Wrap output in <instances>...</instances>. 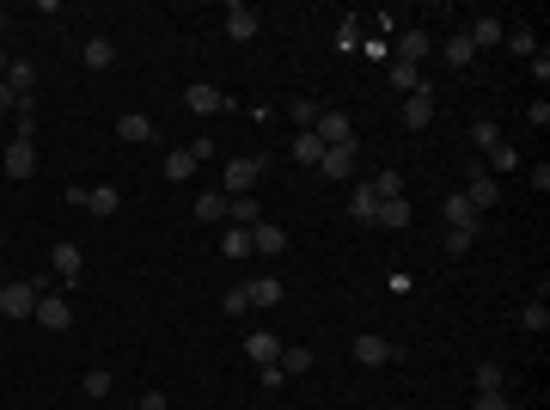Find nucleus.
Listing matches in <instances>:
<instances>
[{"label":"nucleus","instance_id":"1","mask_svg":"<svg viewBox=\"0 0 550 410\" xmlns=\"http://www.w3.org/2000/svg\"><path fill=\"white\" fill-rule=\"evenodd\" d=\"M43 282H0V318H31Z\"/></svg>","mask_w":550,"mask_h":410},{"label":"nucleus","instance_id":"2","mask_svg":"<svg viewBox=\"0 0 550 410\" xmlns=\"http://www.w3.org/2000/svg\"><path fill=\"white\" fill-rule=\"evenodd\" d=\"M391 49H398V62H410V68H422V62H428V49H434V37L422 31V25H398V37H391Z\"/></svg>","mask_w":550,"mask_h":410},{"label":"nucleus","instance_id":"3","mask_svg":"<svg viewBox=\"0 0 550 410\" xmlns=\"http://www.w3.org/2000/svg\"><path fill=\"white\" fill-rule=\"evenodd\" d=\"M257 178H263V160H233V166L220 171V196H251Z\"/></svg>","mask_w":550,"mask_h":410},{"label":"nucleus","instance_id":"4","mask_svg":"<svg viewBox=\"0 0 550 410\" xmlns=\"http://www.w3.org/2000/svg\"><path fill=\"white\" fill-rule=\"evenodd\" d=\"M312 135L324 141V147H355V123H348L343 110H318V123H312Z\"/></svg>","mask_w":550,"mask_h":410},{"label":"nucleus","instance_id":"5","mask_svg":"<svg viewBox=\"0 0 550 410\" xmlns=\"http://www.w3.org/2000/svg\"><path fill=\"white\" fill-rule=\"evenodd\" d=\"M31 318L43 325V331H68V325H73V307L62 301V294H49V288H43V294H37V312H31Z\"/></svg>","mask_w":550,"mask_h":410},{"label":"nucleus","instance_id":"6","mask_svg":"<svg viewBox=\"0 0 550 410\" xmlns=\"http://www.w3.org/2000/svg\"><path fill=\"white\" fill-rule=\"evenodd\" d=\"M0 171H6L13 184H25V178L37 171V141H13V147L0 153Z\"/></svg>","mask_w":550,"mask_h":410},{"label":"nucleus","instance_id":"7","mask_svg":"<svg viewBox=\"0 0 550 410\" xmlns=\"http://www.w3.org/2000/svg\"><path fill=\"white\" fill-rule=\"evenodd\" d=\"M459 196H465V203H471V208H477V214H489V208H495V203H502V184H495V178H489V171H471V184H465V190H459Z\"/></svg>","mask_w":550,"mask_h":410},{"label":"nucleus","instance_id":"8","mask_svg":"<svg viewBox=\"0 0 550 410\" xmlns=\"http://www.w3.org/2000/svg\"><path fill=\"white\" fill-rule=\"evenodd\" d=\"M398 123H404V129H428V123H434V92L416 86L410 99H404V110H398Z\"/></svg>","mask_w":550,"mask_h":410},{"label":"nucleus","instance_id":"9","mask_svg":"<svg viewBox=\"0 0 550 410\" xmlns=\"http://www.w3.org/2000/svg\"><path fill=\"white\" fill-rule=\"evenodd\" d=\"M116 135L129 141V147H153V141H159V123L141 117V110H129V117H116Z\"/></svg>","mask_w":550,"mask_h":410},{"label":"nucleus","instance_id":"10","mask_svg":"<svg viewBox=\"0 0 550 410\" xmlns=\"http://www.w3.org/2000/svg\"><path fill=\"white\" fill-rule=\"evenodd\" d=\"M184 104H190L196 117H220V110H233V99H227L220 86H202V80H196V86L184 92Z\"/></svg>","mask_w":550,"mask_h":410},{"label":"nucleus","instance_id":"11","mask_svg":"<svg viewBox=\"0 0 550 410\" xmlns=\"http://www.w3.org/2000/svg\"><path fill=\"white\" fill-rule=\"evenodd\" d=\"M355 362H361V368H385V362H398V343H385V337L367 331V337H355Z\"/></svg>","mask_w":550,"mask_h":410},{"label":"nucleus","instance_id":"12","mask_svg":"<svg viewBox=\"0 0 550 410\" xmlns=\"http://www.w3.org/2000/svg\"><path fill=\"white\" fill-rule=\"evenodd\" d=\"M416 221V208H410V196H385V203L374 208V227H391V233H404Z\"/></svg>","mask_w":550,"mask_h":410},{"label":"nucleus","instance_id":"13","mask_svg":"<svg viewBox=\"0 0 550 410\" xmlns=\"http://www.w3.org/2000/svg\"><path fill=\"white\" fill-rule=\"evenodd\" d=\"M49 270L62 275V282H80V275H86V257H80V245H73V240H62L56 251H49Z\"/></svg>","mask_w":550,"mask_h":410},{"label":"nucleus","instance_id":"14","mask_svg":"<svg viewBox=\"0 0 550 410\" xmlns=\"http://www.w3.org/2000/svg\"><path fill=\"white\" fill-rule=\"evenodd\" d=\"M257 31H263L257 6H227V37H233V43H251Z\"/></svg>","mask_w":550,"mask_h":410},{"label":"nucleus","instance_id":"15","mask_svg":"<svg viewBox=\"0 0 550 410\" xmlns=\"http://www.w3.org/2000/svg\"><path fill=\"white\" fill-rule=\"evenodd\" d=\"M441 221H447V227H459V233H477V227H483V214L465 203V196H447V203H441Z\"/></svg>","mask_w":550,"mask_h":410},{"label":"nucleus","instance_id":"16","mask_svg":"<svg viewBox=\"0 0 550 410\" xmlns=\"http://www.w3.org/2000/svg\"><path fill=\"white\" fill-rule=\"evenodd\" d=\"M251 251H257V257H281V251H288V233H281L275 221H257V227H251Z\"/></svg>","mask_w":550,"mask_h":410},{"label":"nucleus","instance_id":"17","mask_svg":"<svg viewBox=\"0 0 550 410\" xmlns=\"http://www.w3.org/2000/svg\"><path fill=\"white\" fill-rule=\"evenodd\" d=\"M239 288H245L251 307H281V282H275V275H251V282H239Z\"/></svg>","mask_w":550,"mask_h":410},{"label":"nucleus","instance_id":"18","mask_svg":"<svg viewBox=\"0 0 550 410\" xmlns=\"http://www.w3.org/2000/svg\"><path fill=\"white\" fill-rule=\"evenodd\" d=\"M355 153H361V147H324V160H318V171H324V178H337V184H343L348 171H355Z\"/></svg>","mask_w":550,"mask_h":410},{"label":"nucleus","instance_id":"19","mask_svg":"<svg viewBox=\"0 0 550 410\" xmlns=\"http://www.w3.org/2000/svg\"><path fill=\"white\" fill-rule=\"evenodd\" d=\"M465 37H471V49H489V43H502V37H508V25H502V19H471Z\"/></svg>","mask_w":550,"mask_h":410},{"label":"nucleus","instance_id":"20","mask_svg":"<svg viewBox=\"0 0 550 410\" xmlns=\"http://www.w3.org/2000/svg\"><path fill=\"white\" fill-rule=\"evenodd\" d=\"M275 368H281V374H312V349H300V343H281V355H275Z\"/></svg>","mask_w":550,"mask_h":410},{"label":"nucleus","instance_id":"21","mask_svg":"<svg viewBox=\"0 0 550 410\" xmlns=\"http://www.w3.org/2000/svg\"><path fill=\"white\" fill-rule=\"evenodd\" d=\"M441 56H447V68H471V62H477V49H471V37H465V31H452L447 43H441Z\"/></svg>","mask_w":550,"mask_h":410},{"label":"nucleus","instance_id":"22","mask_svg":"<svg viewBox=\"0 0 550 410\" xmlns=\"http://www.w3.org/2000/svg\"><path fill=\"white\" fill-rule=\"evenodd\" d=\"M6 86H13L19 99H31L37 92V62H6Z\"/></svg>","mask_w":550,"mask_h":410},{"label":"nucleus","instance_id":"23","mask_svg":"<svg viewBox=\"0 0 550 410\" xmlns=\"http://www.w3.org/2000/svg\"><path fill=\"white\" fill-rule=\"evenodd\" d=\"M227 221H233V227H257V221H263L257 196H227Z\"/></svg>","mask_w":550,"mask_h":410},{"label":"nucleus","instance_id":"24","mask_svg":"<svg viewBox=\"0 0 550 410\" xmlns=\"http://www.w3.org/2000/svg\"><path fill=\"white\" fill-rule=\"evenodd\" d=\"M245 355L263 368V362H275V355H281V337H270V331H251V337H245Z\"/></svg>","mask_w":550,"mask_h":410},{"label":"nucleus","instance_id":"25","mask_svg":"<svg viewBox=\"0 0 550 410\" xmlns=\"http://www.w3.org/2000/svg\"><path fill=\"white\" fill-rule=\"evenodd\" d=\"M166 178H172V184H190V178H196V160H190V147H172V153H166Z\"/></svg>","mask_w":550,"mask_h":410},{"label":"nucleus","instance_id":"26","mask_svg":"<svg viewBox=\"0 0 550 410\" xmlns=\"http://www.w3.org/2000/svg\"><path fill=\"white\" fill-rule=\"evenodd\" d=\"M86 208H92V214H116V208H123V190H116V184H99V190H86Z\"/></svg>","mask_w":550,"mask_h":410},{"label":"nucleus","instance_id":"27","mask_svg":"<svg viewBox=\"0 0 550 410\" xmlns=\"http://www.w3.org/2000/svg\"><path fill=\"white\" fill-rule=\"evenodd\" d=\"M374 208H379V196H374V190H367V184H361V190L348 196V221H361V227H374Z\"/></svg>","mask_w":550,"mask_h":410},{"label":"nucleus","instance_id":"28","mask_svg":"<svg viewBox=\"0 0 550 410\" xmlns=\"http://www.w3.org/2000/svg\"><path fill=\"white\" fill-rule=\"evenodd\" d=\"M520 331H532V337H545V331H550V307H545V294H538L532 307L520 312Z\"/></svg>","mask_w":550,"mask_h":410},{"label":"nucleus","instance_id":"29","mask_svg":"<svg viewBox=\"0 0 550 410\" xmlns=\"http://www.w3.org/2000/svg\"><path fill=\"white\" fill-rule=\"evenodd\" d=\"M385 74H391V92H404V99H410L416 86H422V68H410V62H391Z\"/></svg>","mask_w":550,"mask_h":410},{"label":"nucleus","instance_id":"30","mask_svg":"<svg viewBox=\"0 0 550 410\" xmlns=\"http://www.w3.org/2000/svg\"><path fill=\"white\" fill-rule=\"evenodd\" d=\"M477 392H508V368L502 362H477Z\"/></svg>","mask_w":550,"mask_h":410},{"label":"nucleus","instance_id":"31","mask_svg":"<svg viewBox=\"0 0 550 410\" xmlns=\"http://www.w3.org/2000/svg\"><path fill=\"white\" fill-rule=\"evenodd\" d=\"M110 62H116V43H110V37H92V43H86V68H110Z\"/></svg>","mask_w":550,"mask_h":410},{"label":"nucleus","instance_id":"32","mask_svg":"<svg viewBox=\"0 0 550 410\" xmlns=\"http://www.w3.org/2000/svg\"><path fill=\"white\" fill-rule=\"evenodd\" d=\"M294 160H300V166H318V160H324V141L312 135V129H306V135H294Z\"/></svg>","mask_w":550,"mask_h":410},{"label":"nucleus","instance_id":"33","mask_svg":"<svg viewBox=\"0 0 550 410\" xmlns=\"http://www.w3.org/2000/svg\"><path fill=\"white\" fill-rule=\"evenodd\" d=\"M220 257H251V227H227V240H220Z\"/></svg>","mask_w":550,"mask_h":410},{"label":"nucleus","instance_id":"34","mask_svg":"<svg viewBox=\"0 0 550 410\" xmlns=\"http://www.w3.org/2000/svg\"><path fill=\"white\" fill-rule=\"evenodd\" d=\"M196 221H227V196H220V190L196 196Z\"/></svg>","mask_w":550,"mask_h":410},{"label":"nucleus","instance_id":"35","mask_svg":"<svg viewBox=\"0 0 550 410\" xmlns=\"http://www.w3.org/2000/svg\"><path fill=\"white\" fill-rule=\"evenodd\" d=\"M471 141H477L483 153H489V147H502V129H495V117H477V123H471Z\"/></svg>","mask_w":550,"mask_h":410},{"label":"nucleus","instance_id":"36","mask_svg":"<svg viewBox=\"0 0 550 410\" xmlns=\"http://www.w3.org/2000/svg\"><path fill=\"white\" fill-rule=\"evenodd\" d=\"M367 190H374L379 203H385V196H404V171H379V178L367 184Z\"/></svg>","mask_w":550,"mask_h":410},{"label":"nucleus","instance_id":"37","mask_svg":"<svg viewBox=\"0 0 550 410\" xmlns=\"http://www.w3.org/2000/svg\"><path fill=\"white\" fill-rule=\"evenodd\" d=\"M514 166H520V153L508 147V141H502V147H489V166H483V171L495 178V171H514Z\"/></svg>","mask_w":550,"mask_h":410},{"label":"nucleus","instance_id":"38","mask_svg":"<svg viewBox=\"0 0 550 410\" xmlns=\"http://www.w3.org/2000/svg\"><path fill=\"white\" fill-rule=\"evenodd\" d=\"M288 117H294V129L306 135L312 123H318V104H312V99H294V104H288Z\"/></svg>","mask_w":550,"mask_h":410},{"label":"nucleus","instance_id":"39","mask_svg":"<svg viewBox=\"0 0 550 410\" xmlns=\"http://www.w3.org/2000/svg\"><path fill=\"white\" fill-rule=\"evenodd\" d=\"M508 43H514V56H526V62L538 56V37H532V25H514V31H508Z\"/></svg>","mask_w":550,"mask_h":410},{"label":"nucleus","instance_id":"40","mask_svg":"<svg viewBox=\"0 0 550 410\" xmlns=\"http://www.w3.org/2000/svg\"><path fill=\"white\" fill-rule=\"evenodd\" d=\"M355 43H361V19H343V25H337V49H355Z\"/></svg>","mask_w":550,"mask_h":410},{"label":"nucleus","instance_id":"41","mask_svg":"<svg viewBox=\"0 0 550 410\" xmlns=\"http://www.w3.org/2000/svg\"><path fill=\"white\" fill-rule=\"evenodd\" d=\"M477 245V233H459V227H447V257H465Z\"/></svg>","mask_w":550,"mask_h":410},{"label":"nucleus","instance_id":"42","mask_svg":"<svg viewBox=\"0 0 550 410\" xmlns=\"http://www.w3.org/2000/svg\"><path fill=\"white\" fill-rule=\"evenodd\" d=\"M86 398H110V374H104V368L86 374Z\"/></svg>","mask_w":550,"mask_h":410},{"label":"nucleus","instance_id":"43","mask_svg":"<svg viewBox=\"0 0 550 410\" xmlns=\"http://www.w3.org/2000/svg\"><path fill=\"white\" fill-rule=\"evenodd\" d=\"M471 410H514V405H508V392H477V405H471Z\"/></svg>","mask_w":550,"mask_h":410},{"label":"nucleus","instance_id":"44","mask_svg":"<svg viewBox=\"0 0 550 410\" xmlns=\"http://www.w3.org/2000/svg\"><path fill=\"white\" fill-rule=\"evenodd\" d=\"M227 312H239V318L251 312V301H245V288H227Z\"/></svg>","mask_w":550,"mask_h":410},{"label":"nucleus","instance_id":"45","mask_svg":"<svg viewBox=\"0 0 550 410\" xmlns=\"http://www.w3.org/2000/svg\"><path fill=\"white\" fill-rule=\"evenodd\" d=\"M257 379H263V386H270V392H275V386H281V379H288V374H281L275 362H263V368H257Z\"/></svg>","mask_w":550,"mask_h":410},{"label":"nucleus","instance_id":"46","mask_svg":"<svg viewBox=\"0 0 550 410\" xmlns=\"http://www.w3.org/2000/svg\"><path fill=\"white\" fill-rule=\"evenodd\" d=\"M13 110H19V92H13V86L0 80V117H13Z\"/></svg>","mask_w":550,"mask_h":410},{"label":"nucleus","instance_id":"47","mask_svg":"<svg viewBox=\"0 0 550 410\" xmlns=\"http://www.w3.org/2000/svg\"><path fill=\"white\" fill-rule=\"evenodd\" d=\"M141 410H166V392H147V398H141Z\"/></svg>","mask_w":550,"mask_h":410},{"label":"nucleus","instance_id":"48","mask_svg":"<svg viewBox=\"0 0 550 410\" xmlns=\"http://www.w3.org/2000/svg\"><path fill=\"white\" fill-rule=\"evenodd\" d=\"M0 80H6V56H0Z\"/></svg>","mask_w":550,"mask_h":410},{"label":"nucleus","instance_id":"49","mask_svg":"<svg viewBox=\"0 0 550 410\" xmlns=\"http://www.w3.org/2000/svg\"><path fill=\"white\" fill-rule=\"evenodd\" d=\"M129 410H141V405H129Z\"/></svg>","mask_w":550,"mask_h":410},{"label":"nucleus","instance_id":"50","mask_svg":"<svg viewBox=\"0 0 550 410\" xmlns=\"http://www.w3.org/2000/svg\"><path fill=\"white\" fill-rule=\"evenodd\" d=\"M0 245H6V240H0Z\"/></svg>","mask_w":550,"mask_h":410}]
</instances>
